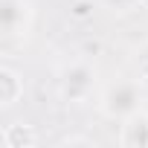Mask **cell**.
Listing matches in <instances>:
<instances>
[{
    "label": "cell",
    "mask_w": 148,
    "mask_h": 148,
    "mask_svg": "<svg viewBox=\"0 0 148 148\" xmlns=\"http://www.w3.org/2000/svg\"><path fill=\"white\" fill-rule=\"evenodd\" d=\"M145 3H148V0H145Z\"/></svg>",
    "instance_id": "cell-8"
},
{
    "label": "cell",
    "mask_w": 148,
    "mask_h": 148,
    "mask_svg": "<svg viewBox=\"0 0 148 148\" xmlns=\"http://www.w3.org/2000/svg\"><path fill=\"white\" fill-rule=\"evenodd\" d=\"M23 96V79L12 67H0V108H12Z\"/></svg>",
    "instance_id": "cell-4"
},
{
    "label": "cell",
    "mask_w": 148,
    "mask_h": 148,
    "mask_svg": "<svg viewBox=\"0 0 148 148\" xmlns=\"http://www.w3.org/2000/svg\"><path fill=\"white\" fill-rule=\"evenodd\" d=\"M32 0H0V23H3V38L6 41H18L26 38L32 29Z\"/></svg>",
    "instance_id": "cell-3"
},
{
    "label": "cell",
    "mask_w": 148,
    "mask_h": 148,
    "mask_svg": "<svg viewBox=\"0 0 148 148\" xmlns=\"http://www.w3.org/2000/svg\"><path fill=\"white\" fill-rule=\"evenodd\" d=\"M134 70H136V79L148 84V41H142L134 49Z\"/></svg>",
    "instance_id": "cell-6"
},
{
    "label": "cell",
    "mask_w": 148,
    "mask_h": 148,
    "mask_svg": "<svg viewBox=\"0 0 148 148\" xmlns=\"http://www.w3.org/2000/svg\"><path fill=\"white\" fill-rule=\"evenodd\" d=\"M142 82L139 79H119L113 84H108L99 96V108L108 119H119L128 122L131 116H136L142 110Z\"/></svg>",
    "instance_id": "cell-1"
},
{
    "label": "cell",
    "mask_w": 148,
    "mask_h": 148,
    "mask_svg": "<svg viewBox=\"0 0 148 148\" xmlns=\"http://www.w3.org/2000/svg\"><path fill=\"white\" fill-rule=\"evenodd\" d=\"M119 142H122V145H139V148L148 145V113H145V110H139L136 116H131V119L122 125Z\"/></svg>",
    "instance_id": "cell-5"
},
{
    "label": "cell",
    "mask_w": 148,
    "mask_h": 148,
    "mask_svg": "<svg viewBox=\"0 0 148 148\" xmlns=\"http://www.w3.org/2000/svg\"><path fill=\"white\" fill-rule=\"evenodd\" d=\"M96 90V70L87 61H67L58 70V93L70 105H82Z\"/></svg>",
    "instance_id": "cell-2"
},
{
    "label": "cell",
    "mask_w": 148,
    "mask_h": 148,
    "mask_svg": "<svg viewBox=\"0 0 148 148\" xmlns=\"http://www.w3.org/2000/svg\"><path fill=\"white\" fill-rule=\"evenodd\" d=\"M105 3H108L110 9H116V12H128L134 3H139V0H105Z\"/></svg>",
    "instance_id": "cell-7"
}]
</instances>
